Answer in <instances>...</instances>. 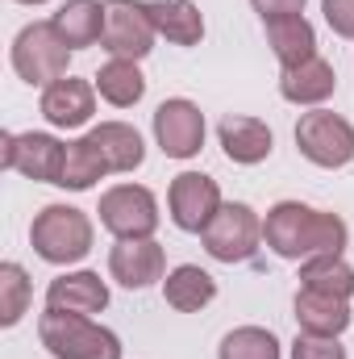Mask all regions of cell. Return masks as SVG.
<instances>
[{
  "instance_id": "1",
  "label": "cell",
  "mask_w": 354,
  "mask_h": 359,
  "mask_svg": "<svg viewBox=\"0 0 354 359\" xmlns=\"http://www.w3.org/2000/svg\"><path fill=\"white\" fill-rule=\"evenodd\" d=\"M263 243L279 259H313V255H342L351 243V226L338 213H321L300 201H279L263 222Z\"/></svg>"
},
{
  "instance_id": "2",
  "label": "cell",
  "mask_w": 354,
  "mask_h": 359,
  "mask_svg": "<svg viewBox=\"0 0 354 359\" xmlns=\"http://www.w3.org/2000/svg\"><path fill=\"white\" fill-rule=\"evenodd\" d=\"M29 243H34L38 259L55 264V268L80 264L92 251V222L76 205H46L29 226Z\"/></svg>"
},
{
  "instance_id": "3",
  "label": "cell",
  "mask_w": 354,
  "mask_h": 359,
  "mask_svg": "<svg viewBox=\"0 0 354 359\" xmlns=\"http://www.w3.org/2000/svg\"><path fill=\"white\" fill-rule=\"evenodd\" d=\"M38 339L55 359H121V339L80 313L46 309L38 322Z\"/></svg>"
},
{
  "instance_id": "4",
  "label": "cell",
  "mask_w": 354,
  "mask_h": 359,
  "mask_svg": "<svg viewBox=\"0 0 354 359\" xmlns=\"http://www.w3.org/2000/svg\"><path fill=\"white\" fill-rule=\"evenodd\" d=\"M67 63H71V46L59 38L50 21H34L13 38V72L34 88H50L55 80H63Z\"/></svg>"
},
{
  "instance_id": "5",
  "label": "cell",
  "mask_w": 354,
  "mask_h": 359,
  "mask_svg": "<svg viewBox=\"0 0 354 359\" xmlns=\"http://www.w3.org/2000/svg\"><path fill=\"white\" fill-rule=\"evenodd\" d=\"M200 243H204V251H208L217 264H246V259L259 251V243H263V222H259V213H255L250 205L229 201V205H221L217 217L204 226Z\"/></svg>"
},
{
  "instance_id": "6",
  "label": "cell",
  "mask_w": 354,
  "mask_h": 359,
  "mask_svg": "<svg viewBox=\"0 0 354 359\" xmlns=\"http://www.w3.org/2000/svg\"><path fill=\"white\" fill-rule=\"evenodd\" d=\"M155 21H150V4L146 0H104V38L100 46L113 59H146L155 50Z\"/></svg>"
},
{
  "instance_id": "7",
  "label": "cell",
  "mask_w": 354,
  "mask_h": 359,
  "mask_svg": "<svg viewBox=\"0 0 354 359\" xmlns=\"http://www.w3.org/2000/svg\"><path fill=\"white\" fill-rule=\"evenodd\" d=\"M100 226L113 238H155L159 230V201L142 184H117L100 196Z\"/></svg>"
},
{
  "instance_id": "8",
  "label": "cell",
  "mask_w": 354,
  "mask_h": 359,
  "mask_svg": "<svg viewBox=\"0 0 354 359\" xmlns=\"http://www.w3.org/2000/svg\"><path fill=\"white\" fill-rule=\"evenodd\" d=\"M296 147L317 168H346L354 159V126L330 109H313L296 121Z\"/></svg>"
},
{
  "instance_id": "9",
  "label": "cell",
  "mask_w": 354,
  "mask_h": 359,
  "mask_svg": "<svg viewBox=\"0 0 354 359\" xmlns=\"http://www.w3.org/2000/svg\"><path fill=\"white\" fill-rule=\"evenodd\" d=\"M0 163L8 172H21L25 180L38 184H59L63 163H67V147L55 134H4L0 138Z\"/></svg>"
},
{
  "instance_id": "10",
  "label": "cell",
  "mask_w": 354,
  "mask_h": 359,
  "mask_svg": "<svg viewBox=\"0 0 354 359\" xmlns=\"http://www.w3.org/2000/svg\"><path fill=\"white\" fill-rule=\"evenodd\" d=\"M221 188L217 180L204 176V172H179L171 180V192H167V209H171V222L187 234H204V226L217 217L221 209Z\"/></svg>"
},
{
  "instance_id": "11",
  "label": "cell",
  "mask_w": 354,
  "mask_h": 359,
  "mask_svg": "<svg viewBox=\"0 0 354 359\" xmlns=\"http://www.w3.org/2000/svg\"><path fill=\"white\" fill-rule=\"evenodd\" d=\"M155 138L163 147L167 159H192L204 147V113L187 100V96H171L155 109Z\"/></svg>"
},
{
  "instance_id": "12",
  "label": "cell",
  "mask_w": 354,
  "mask_h": 359,
  "mask_svg": "<svg viewBox=\"0 0 354 359\" xmlns=\"http://www.w3.org/2000/svg\"><path fill=\"white\" fill-rule=\"evenodd\" d=\"M167 271V251L155 238H117L108 251V276L121 288H150Z\"/></svg>"
},
{
  "instance_id": "13",
  "label": "cell",
  "mask_w": 354,
  "mask_h": 359,
  "mask_svg": "<svg viewBox=\"0 0 354 359\" xmlns=\"http://www.w3.org/2000/svg\"><path fill=\"white\" fill-rule=\"evenodd\" d=\"M92 113H96V84L88 80L63 76L50 88H42V117L55 130H80L92 121Z\"/></svg>"
},
{
  "instance_id": "14",
  "label": "cell",
  "mask_w": 354,
  "mask_h": 359,
  "mask_svg": "<svg viewBox=\"0 0 354 359\" xmlns=\"http://www.w3.org/2000/svg\"><path fill=\"white\" fill-rule=\"evenodd\" d=\"M46 309H59V313H104L108 309V284L96 276V271H67V276H55L50 288H46Z\"/></svg>"
},
{
  "instance_id": "15",
  "label": "cell",
  "mask_w": 354,
  "mask_h": 359,
  "mask_svg": "<svg viewBox=\"0 0 354 359\" xmlns=\"http://www.w3.org/2000/svg\"><path fill=\"white\" fill-rule=\"evenodd\" d=\"M217 138H221V151H225L234 163H242V168L263 163L267 155H271V147H275L271 126L259 121V117H242V113H229V117L217 126Z\"/></svg>"
},
{
  "instance_id": "16",
  "label": "cell",
  "mask_w": 354,
  "mask_h": 359,
  "mask_svg": "<svg viewBox=\"0 0 354 359\" xmlns=\"http://www.w3.org/2000/svg\"><path fill=\"white\" fill-rule=\"evenodd\" d=\"M334 88H338V72L321 55H313L296 67H283V76H279V96L292 104H321L334 96Z\"/></svg>"
},
{
  "instance_id": "17",
  "label": "cell",
  "mask_w": 354,
  "mask_h": 359,
  "mask_svg": "<svg viewBox=\"0 0 354 359\" xmlns=\"http://www.w3.org/2000/svg\"><path fill=\"white\" fill-rule=\"evenodd\" d=\"M296 326L304 334H330V339H338L351 326V301L317 292V288H300L296 292Z\"/></svg>"
},
{
  "instance_id": "18",
  "label": "cell",
  "mask_w": 354,
  "mask_h": 359,
  "mask_svg": "<svg viewBox=\"0 0 354 359\" xmlns=\"http://www.w3.org/2000/svg\"><path fill=\"white\" fill-rule=\"evenodd\" d=\"M50 25L59 29V38L71 46V50H84V46H96L104 38V4L100 0H67Z\"/></svg>"
},
{
  "instance_id": "19",
  "label": "cell",
  "mask_w": 354,
  "mask_h": 359,
  "mask_svg": "<svg viewBox=\"0 0 354 359\" xmlns=\"http://www.w3.org/2000/svg\"><path fill=\"white\" fill-rule=\"evenodd\" d=\"M146 4H150V21H155L159 38H167L176 46H200L204 17L192 0H146Z\"/></svg>"
},
{
  "instance_id": "20",
  "label": "cell",
  "mask_w": 354,
  "mask_h": 359,
  "mask_svg": "<svg viewBox=\"0 0 354 359\" xmlns=\"http://www.w3.org/2000/svg\"><path fill=\"white\" fill-rule=\"evenodd\" d=\"M88 134H92V142L100 147L108 172H134V168H142L146 147H142V134L134 126H125V121H100Z\"/></svg>"
},
{
  "instance_id": "21",
  "label": "cell",
  "mask_w": 354,
  "mask_h": 359,
  "mask_svg": "<svg viewBox=\"0 0 354 359\" xmlns=\"http://www.w3.org/2000/svg\"><path fill=\"white\" fill-rule=\"evenodd\" d=\"M163 297H167V305L179 309V313H200L217 297V280L204 268H196V264H179L163 280Z\"/></svg>"
},
{
  "instance_id": "22",
  "label": "cell",
  "mask_w": 354,
  "mask_h": 359,
  "mask_svg": "<svg viewBox=\"0 0 354 359\" xmlns=\"http://www.w3.org/2000/svg\"><path fill=\"white\" fill-rule=\"evenodd\" d=\"M267 42H271V55H275L283 67H296V63H304V59L317 55V29H313L304 17L267 21Z\"/></svg>"
},
{
  "instance_id": "23",
  "label": "cell",
  "mask_w": 354,
  "mask_h": 359,
  "mask_svg": "<svg viewBox=\"0 0 354 359\" xmlns=\"http://www.w3.org/2000/svg\"><path fill=\"white\" fill-rule=\"evenodd\" d=\"M96 92H100L108 104L129 109V104H138V100L146 96V76L138 72L134 59H108V63L96 72Z\"/></svg>"
},
{
  "instance_id": "24",
  "label": "cell",
  "mask_w": 354,
  "mask_h": 359,
  "mask_svg": "<svg viewBox=\"0 0 354 359\" xmlns=\"http://www.w3.org/2000/svg\"><path fill=\"white\" fill-rule=\"evenodd\" d=\"M300 288H317V292H330V297H354V268L342 255H313L300 264Z\"/></svg>"
},
{
  "instance_id": "25",
  "label": "cell",
  "mask_w": 354,
  "mask_h": 359,
  "mask_svg": "<svg viewBox=\"0 0 354 359\" xmlns=\"http://www.w3.org/2000/svg\"><path fill=\"white\" fill-rule=\"evenodd\" d=\"M100 176H108V163L100 155V147L92 142V134L67 142V163H63V180L59 188H71V192H88Z\"/></svg>"
},
{
  "instance_id": "26",
  "label": "cell",
  "mask_w": 354,
  "mask_h": 359,
  "mask_svg": "<svg viewBox=\"0 0 354 359\" xmlns=\"http://www.w3.org/2000/svg\"><path fill=\"white\" fill-rule=\"evenodd\" d=\"M217 359H279V339L263 326H238L221 339Z\"/></svg>"
},
{
  "instance_id": "27",
  "label": "cell",
  "mask_w": 354,
  "mask_h": 359,
  "mask_svg": "<svg viewBox=\"0 0 354 359\" xmlns=\"http://www.w3.org/2000/svg\"><path fill=\"white\" fill-rule=\"evenodd\" d=\"M29 276L21 264H0V326H17L29 309Z\"/></svg>"
},
{
  "instance_id": "28",
  "label": "cell",
  "mask_w": 354,
  "mask_h": 359,
  "mask_svg": "<svg viewBox=\"0 0 354 359\" xmlns=\"http://www.w3.org/2000/svg\"><path fill=\"white\" fill-rule=\"evenodd\" d=\"M292 359H346V347L330 334H296L292 343Z\"/></svg>"
},
{
  "instance_id": "29",
  "label": "cell",
  "mask_w": 354,
  "mask_h": 359,
  "mask_svg": "<svg viewBox=\"0 0 354 359\" xmlns=\"http://www.w3.org/2000/svg\"><path fill=\"white\" fill-rule=\"evenodd\" d=\"M321 13H325L334 34L354 38V0H321Z\"/></svg>"
},
{
  "instance_id": "30",
  "label": "cell",
  "mask_w": 354,
  "mask_h": 359,
  "mask_svg": "<svg viewBox=\"0 0 354 359\" xmlns=\"http://www.w3.org/2000/svg\"><path fill=\"white\" fill-rule=\"evenodd\" d=\"M255 4V13L267 21H279V17H300L304 13V0H250Z\"/></svg>"
},
{
  "instance_id": "31",
  "label": "cell",
  "mask_w": 354,
  "mask_h": 359,
  "mask_svg": "<svg viewBox=\"0 0 354 359\" xmlns=\"http://www.w3.org/2000/svg\"><path fill=\"white\" fill-rule=\"evenodd\" d=\"M17 4H46V0H17Z\"/></svg>"
}]
</instances>
